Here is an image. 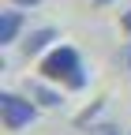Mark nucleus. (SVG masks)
<instances>
[{"label": "nucleus", "instance_id": "10", "mask_svg": "<svg viewBox=\"0 0 131 135\" xmlns=\"http://www.w3.org/2000/svg\"><path fill=\"white\" fill-rule=\"evenodd\" d=\"M101 4H105V0H101Z\"/></svg>", "mask_w": 131, "mask_h": 135}, {"label": "nucleus", "instance_id": "8", "mask_svg": "<svg viewBox=\"0 0 131 135\" xmlns=\"http://www.w3.org/2000/svg\"><path fill=\"white\" fill-rule=\"evenodd\" d=\"M124 30H131V11H127V15H124Z\"/></svg>", "mask_w": 131, "mask_h": 135}, {"label": "nucleus", "instance_id": "6", "mask_svg": "<svg viewBox=\"0 0 131 135\" xmlns=\"http://www.w3.org/2000/svg\"><path fill=\"white\" fill-rule=\"evenodd\" d=\"M86 135H120V128H112V124H94Z\"/></svg>", "mask_w": 131, "mask_h": 135}, {"label": "nucleus", "instance_id": "3", "mask_svg": "<svg viewBox=\"0 0 131 135\" xmlns=\"http://www.w3.org/2000/svg\"><path fill=\"white\" fill-rule=\"evenodd\" d=\"M19 30H23V11H0V45L15 41Z\"/></svg>", "mask_w": 131, "mask_h": 135}, {"label": "nucleus", "instance_id": "9", "mask_svg": "<svg viewBox=\"0 0 131 135\" xmlns=\"http://www.w3.org/2000/svg\"><path fill=\"white\" fill-rule=\"evenodd\" d=\"M124 60H127V71H131V49H127V53H124Z\"/></svg>", "mask_w": 131, "mask_h": 135}, {"label": "nucleus", "instance_id": "1", "mask_svg": "<svg viewBox=\"0 0 131 135\" xmlns=\"http://www.w3.org/2000/svg\"><path fill=\"white\" fill-rule=\"evenodd\" d=\"M41 75H45V79H53V83H64L68 90H83V86H86L83 56H79L71 45H56L53 53L41 60Z\"/></svg>", "mask_w": 131, "mask_h": 135}, {"label": "nucleus", "instance_id": "2", "mask_svg": "<svg viewBox=\"0 0 131 135\" xmlns=\"http://www.w3.org/2000/svg\"><path fill=\"white\" fill-rule=\"evenodd\" d=\"M34 116H38V109L30 105L26 98L11 94V90H4V94H0V120H4V128H8V131L26 128L30 120H34Z\"/></svg>", "mask_w": 131, "mask_h": 135}, {"label": "nucleus", "instance_id": "5", "mask_svg": "<svg viewBox=\"0 0 131 135\" xmlns=\"http://www.w3.org/2000/svg\"><path fill=\"white\" fill-rule=\"evenodd\" d=\"M26 94L38 98V105H45V109H56L60 105V94H53L49 86H41V83H26Z\"/></svg>", "mask_w": 131, "mask_h": 135}, {"label": "nucleus", "instance_id": "7", "mask_svg": "<svg viewBox=\"0 0 131 135\" xmlns=\"http://www.w3.org/2000/svg\"><path fill=\"white\" fill-rule=\"evenodd\" d=\"M11 4H19V8H34V4H41V0H11Z\"/></svg>", "mask_w": 131, "mask_h": 135}, {"label": "nucleus", "instance_id": "4", "mask_svg": "<svg viewBox=\"0 0 131 135\" xmlns=\"http://www.w3.org/2000/svg\"><path fill=\"white\" fill-rule=\"evenodd\" d=\"M49 41H56V30H53V26H41V30H34V34L23 41V53H26V56H38Z\"/></svg>", "mask_w": 131, "mask_h": 135}]
</instances>
